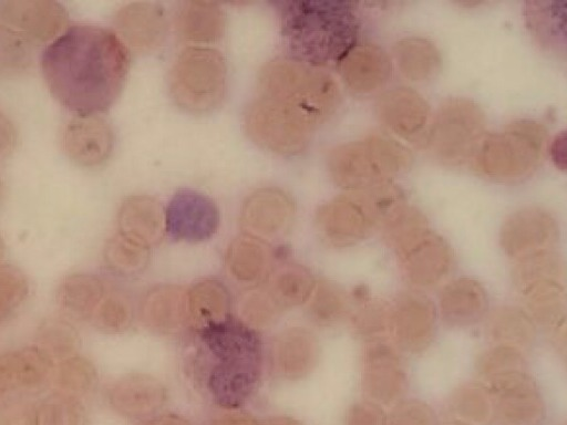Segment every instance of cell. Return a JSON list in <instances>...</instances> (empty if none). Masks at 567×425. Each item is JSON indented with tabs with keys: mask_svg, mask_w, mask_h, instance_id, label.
<instances>
[{
	"mask_svg": "<svg viewBox=\"0 0 567 425\" xmlns=\"http://www.w3.org/2000/svg\"><path fill=\"white\" fill-rule=\"evenodd\" d=\"M485 336L492 345H506L523 352L536 342L537 329L523 308L498 305L488 311L484 323Z\"/></svg>",
	"mask_w": 567,
	"mask_h": 425,
	"instance_id": "cell-31",
	"label": "cell"
},
{
	"mask_svg": "<svg viewBox=\"0 0 567 425\" xmlns=\"http://www.w3.org/2000/svg\"><path fill=\"white\" fill-rule=\"evenodd\" d=\"M390 308L379 301L368 302L354 314V329L370 343L380 341L389 332Z\"/></svg>",
	"mask_w": 567,
	"mask_h": 425,
	"instance_id": "cell-49",
	"label": "cell"
},
{
	"mask_svg": "<svg viewBox=\"0 0 567 425\" xmlns=\"http://www.w3.org/2000/svg\"><path fill=\"white\" fill-rule=\"evenodd\" d=\"M442 425H465V424H462V423H458V422H454V421H449L447 423H444Z\"/></svg>",
	"mask_w": 567,
	"mask_h": 425,
	"instance_id": "cell-58",
	"label": "cell"
},
{
	"mask_svg": "<svg viewBox=\"0 0 567 425\" xmlns=\"http://www.w3.org/2000/svg\"><path fill=\"white\" fill-rule=\"evenodd\" d=\"M54 365L52 357L39 345L24 346L0 357V392L28 393L50 383Z\"/></svg>",
	"mask_w": 567,
	"mask_h": 425,
	"instance_id": "cell-23",
	"label": "cell"
},
{
	"mask_svg": "<svg viewBox=\"0 0 567 425\" xmlns=\"http://www.w3.org/2000/svg\"><path fill=\"white\" fill-rule=\"evenodd\" d=\"M545 126L533 120H517L487 134L472 164L481 175L499 183H515L538 167L546 146Z\"/></svg>",
	"mask_w": 567,
	"mask_h": 425,
	"instance_id": "cell-7",
	"label": "cell"
},
{
	"mask_svg": "<svg viewBox=\"0 0 567 425\" xmlns=\"http://www.w3.org/2000/svg\"><path fill=\"white\" fill-rule=\"evenodd\" d=\"M68 13L55 1L6 0L0 3L2 53L9 62L22 63L31 49L41 45L65 28Z\"/></svg>",
	"mask_w": 567,
	"mask_h": 425,
	"instance_id": "cell-11",
	"label": "cell"
},
{
	"mask_svg": "<svg viewBox=\"0 0 567 425\" xmlns=\"http://www.w3.org/2000/svg\"><path fill=\"white\" fill-rule=\"evenodd\" d=\"M394 58L400 72L412 82L434 77L441 68V55L430 40L419 37L402 39L394 46Z\"/></svg>",
	"mask_w": 567,
	"mask_h": 425,
	"instance_id": "cell-38",
	"label": "cell"
},
{
	"mask_svg": "<svg viewBox=\"0 0 567 425\" xmlns=\"http://www.w3.org/2000/svg\"><path fill=\"white\" fill-rule=\"evenodd\" d=\"M0 425H39V403L10 401L1 408Z\"/></svg>",
	"mask_w": 567,
	"mask_h": 425,
	"instance_id": "cell-51",
	"label": "cell"
},
{
	"mask_svg": "<svg viewBox=\"0 0 567 425\" xmlns=\"http://www.w3.org/2000/svg\"><path fill=\"white\" fill-rule=\"evenodd\" d=\"M166 235L175 241L203 242L219 226V210L208 196L189 188L177 190L165 209Z\"/></svg>",
	"mask_w": 567,
	"mask_h": 425,
	"instance_id": "cell-15",
	"label": "cell"
},
{
	"mask_svg": "<svg viewBox=\"0 0 567 425\" xmlns=\"http://www.w3.org/2000/svg\"><path fill=\"white\" fill-rule=\"evenodd\" d=\"M386 425H437L433 410L417 400L398 404L388 416Z\"/></svg>",
	"mask_w": 567,
	"mask_h": 425,
	"instance_id": "cell-50",
	"label": "cell"
},
{
	"mask_svg": "<svg viewBox=\"0 0 567 425\" xmlns=\"http://www.w3.org/2000/svg\"><path fill=\"white\" fill-rule=\"evenodd\" d=\"M404 203L402 193L389 185L369 190L349 191L322 205L316 214L321 238L339 248L365 239L375 227Z\"/></svg>",
	"mask_w": 567,
	"mask_h": 425,
	"instance_id": "cell-5",
	"label": "cell"
},
{
	"mask_svg": "<svg viewBox=\"0 0 567 425\" xmlns=\"http://www.w3.org/2000/svg\"><path fill=\"white\" fill-rule=\"evenodd\" d=\"M96 382L93 364L83 356L70 355L56 365L50 380L54 393L78 397L86 394Z\"/></svg>",
	"mask_w": 567,
	"mask_h": 425,
	"instance_id": "cell-40",
	"label": "cell"
},
{
	"mask_svg": "<svg viewBox=\"0 0 567 425\" xmlns=\"http://www.w3.org/2000/svg\"><path fill=\"white\" fill-rule=\"evenodd\" d=\"M54 99L76 115L109 110L120 96L130 69L123 41L101 27L68 28L45 46L40 60Z\"/></svg>",
	"mask_w": 567,
	"mask_h": 425,
	"instance_id": "cell-1",
	"label": "cell"
},
{
	"mask_svg": "<svg viewBox=\"0 0 567 425\" xmlns=\"http://www.w3.org/2000/svg\"><path fill=\"white\" fill-rule=\"evenodd\" d=\"M268 424L269 425H302L297 419H293L291 417H286V416H278V417L270 418V419H268Z\"/></svg>",
	"mask_w": 567,
	"mask_h": 425,
	"instance_id": "cell-57",
	"label": "cell"
},
{
	"mask_svg": "<svg viewBox=\"0 0 567 425\" xmlns=\"http://www.w3.org/2000/svg\"><path fill=\"white\" fill-rule=\"evenodd\" d=\"M450 421L465 425H489L495 419V403L483 383L468 382L456 387L446 404Z\"/></svg>",
	"mask_w": 567,
	"mask_h": 425,
	"instance_id": "cell-34",
	"label": "cell"
},
{
	"mask_svg": "<svg viewBox=\"0 0 567 425\" xmlns=\"http://www.w3.org/2000/svg\"><path fill=\"white\" fill-rule=\"evenodd\" d=\"M168 90L175 104L193 114L217 108L227 90V65L221 53L212 48L188 46L174 61Z\"/></svg>",
	"mask_w": 567,
	"mask_h": 425,
	"instance_id": "cell-8",
	"label": "cell"
},
{
	"mask_svg": "<svg viewBox=\"0 0 567 425\" xmlns=\"http://www.w3.org/2000/svg\"><path fill=\"white\" fill-rule=\"evenodd\" d=\"M337 66L348 89L363 95L382 89L392 72L388 54L371 43L355 44Z\"/></svg>",
	"mask_w": 567,
	"mask_h": 425,
	"instance_id": "cell-27",
	"label": "cell"
},
{
	"mask_svg": "<svg viewBox=\"0 0 567 425\" xmlns=\"http://www.w3.org/2000/svg\"><path fill=\"white\" fill-rule=\"evenodd\" d=\"M377 115L389 131L400 137L412 139L424 133L430 107L416 91L400 86L380 95Z\"/></svg>",
	"mask_w": 567,
	"mask_h": 425,
	"instance_id": "cell-25",
	"label": "cell"
},
{
	"mask_svg": "<svg viewBox=\"0 0 567 425\" xmlns=\"http://www.w3.org/2000/svg\"><path fill=\"white\" fill-rule=\"evenodd\" d=\"M361 380L365 396L380 405L399 401L406 388V374L400 356L391 345L381 341L367 346Z\"/></svg>",
	"mask_w": 567,
	"mask_h": 425,
	"instance_id": "cell-18",
	"label": "cell"
},
{
	"mask_svg": "<svg viewBox=\"0 0 567 425\" xmlns=\"http://www.w3.org/2000/svg\"><path fill=\"white\" fill-rule=\"evenodd\" d=\"M107 288L104 281L91 273H72L58 289V303L70 317L91 320Z\"/></svg>",
	"mask_w": 567,
	"mask_h": 425,
	"instance_id": "cell-35",
	"label": "cell"
},
{
	"mask_svg": "<svg viewBox=\"0 0 567 425\" xmlns=\"http://www.w3.org/2000/svg\"><path fill=\"white\" fill-rule=\"evenodd\" d=\"M280 21L291 59L313 68L338 65L357 44L358 20L348 2L286 1Z\"/></svg>",
	"mask_w": 567,
	"mask_h": 425,
	"instance_id": "cell-3",
	"label": "cell"
},
{
	"mask_svg": "<svg viewBox=\"0 0 567 425\" xmlns=\"http://www.w3.org/2000/svg\"><path fill=\"white\" fill-rule=\"evenodd\" d=\"M412 155L403 145L382 135H370L333 148L328 157L332 180L349 191L389 185L408 169Z\"/></svg>",
	"mask_w": 567,
	"mask_h": 425,
	"instance_id": "cell-6",
	"label": "cell"
},
{
	"mask_svg": "<svg viewBox=\"0 0 567 425\" xmlns=\"http://www.w3.org/2000/svg\"><path fill=\"white\" fill-rule=\"evenodd\" d=\"M295 214V203L287 193L276 187H265L245 199L240 222L247 234L264 240L277 239L290 229Z\"/></svg>",
	"mask_w": 567,
	"mask_h": 425,
	"instance_id": "cell-17",
	"label": "cell"
},
{
	"mask_svg": "<svg viewBox=\"0 0 567 425\" xmlns=\"http://www.w3.org/2000/svg\"><path fill=\"white\" fill-rule=\"evenodd\" d=\"M196 330L208 395L221 408H240L260 381L262 345L257 331L233 315Z\"/></svg>",
	"mask_w": 567,
	"mask_h": 425,
	"instance_id": "cell-2",
	"label": "cell"
},
{
	"mask_svg": "<svg viewBox=\"0 0 567 425\" xmlns=\"http://www.w3.org/2000/svg\"><path fill=\"white\" fill-rule=\"evenodd\" d=\"M560 425H567V419L565 422H563Z\"/></svg>",
	"mask_w": 567,
	"mask_h": 425,
	"instance_id": "cell-59",
	"label": "cell"
},
{
	"mask_svg": "<svg viewBox=\"0 0 567 425\" xmlns=\"http://www.w3.org/2000/svg\"><path fill=\"white\" fill-rule=\"evenodd\" d=\"M318 360V340L305 328H287L277 333L270 343L269 365L277 379L301 380L315 370Z\"/></svg>",
	"mask_w": 567,
	"mask_h": 425,
	"instance_id": "cell-21",
	"label": "cell"
},
{
	"mask_svg": "<svg viewBox=\"0 0 567 425\" xmlns=\"http://www.w3.org/2000/svg\"><path fill=\"white\" fill-rule=\"evenodd\" d=\"M244 127L260 147L290 156L307 148L318 125L285 102L258 95L245 110Z\"/></svg>",
	"mask_w": 567,
	"mask_h": 425,
	"instance_id": "cell-10",
	"label": "cell"
},
{
	"mask_svg": "<svg viewBox=\"0 0 567 425\" xmlns=\"http://www.w3.org/2000/svg\"><path fill=\"white\" fill-rule=\"evenodd\" d=\"M190 323L196 329L230 317L231 298L226 286L216 279H203L188 290Z\"/></svg>",
	"mask_w": 567,
	"mask_h": 425,
	"instance_id": "cell-36",
	"label": "cell"
},
{
	"mask_svg": "<svg viewBox=\"0 0 567 425\" xmlns=\"http://www.w3.org/2000/svg\"><path fill=\"white\" fill-rule=\"evenodd\" d=\"M280 311L267 288H251L237 301L238 319L254 330L270 326Z\"/></svg>",
	"mask_w": 567,
	"mask_h": 425,
	"instance_id": "cell-45",
	"label": "cell"
},
{
	"mask_svg": "<svg viewBox=\"0 0 567 425\" xmlns=\"http://www.w3.org/2000/svg\"><path fill=\"white\" fill-rule=\"evenodd\" d=\"M133 315V304L127 294L120 289L110 288L90 321L103 332L120 333L131 326Z\"/></svg>",
	"mask_w": 567,
	"mask_h": 425,
	"instance_id": "cell-44",
	"label": "cell"
},
{
	"mask_svg": "<svg viewBox=\"0 0 567 425\" xmlns=\"http://www.w3.org/2000/svg\"><path fill=\"white\" fill-rule=\"evenodd\" d=\"M40 348L51 357L65 359L76 345V333L65 321L53 319L43 323L39 331Z\"/></svg>",
	"mask_w": 567,
	"mask_h": 425,
	"instance_id": "cell-48",
	"label": "cell"
},
{
	"mask_svg": "<svg viewBox=\"0 0 567 425\" xmlns=\"http://www.w3.org/2000/svg\"><path fill=\"white\" fill-rule=\"evenodd\" d=\"M549 154L554 165L564 172H567V129H564L553 139Z\"/></svg>",
	"mask_w": 567,
	"mask_h": 425,
	"instance_id": "cell-53",
	"label": "cell"
},
{
	"mask_svg": "<svg viewBox=\"0 0 567 425\" xmlns=\"http://www.w3.org/2000/svg\"><path fill=\"white\" fill-rule=\"evenodd\" d=\"M495 403L497 425H540L546 415L539 387L528 371L497 377L486 384Z\"/></svg>",
	"mask_w": 567,
	"mask_h": 425,
	"instance_id": "cell-14",
	"label": "cell"
},
{
	"mask_svg": "<svg viewBox=\"0 0 567 425\" xmlns=\"http://www.w3.org/2000/svg\"><path fill=\"white\" fill-rule=\"evenodd\" d=\"M226 27V17L218 3L185 1L175 15V30L182 41L213 43L218 41Z\"/></svg>",
	"mask_w": 567,
	"mask_h": 425,
	"instance_id": "cell-32",
	"label": "cell"
},
{
	"mask_svg": "<svg viewBox=\"0 0 567 425\" xmlns=\"http://www.w3.org/2000/svg\"><path fill=\"white\" fill-rule=\"evenodd\" d=\"M511 277L518 293L542 281H555L567 287V261L556 250L539 252L515 261Z\"/></svg>",
	"mask_w": 567,
	"mask_h": 425,
	"instance_id": "cell-39",
	"label": "cell"
},
{
	"mask_svg": "<svg viewBox=\"0 0 567 425\" xmlns=\"http://www.w3.org/2000/svg\"><path fill=\"white\" fill-rule=\"evenodd\" d=\"M142 425H192V423L177 414H162L146 419Z\"/></svg>",
	"mask_w": 567,
	"mask_h": 425,
	"instance_id": "cell-55",
	"label": "cell"
},
{
	"mask_svg": "<svg viewBox=\"0 0 567 425\" xmlns=\"http://www.w3.org/2000/svg\"><path fill=\"white\" fill-rule=\"evenodd\" d=\"M440 312L449 326L475 325L488 313L487 291L476 279L470 277L454 279L441 291Z\"/></svg>",
	"mask_w": 567,
	"mask_h": 425,
	"instance_id": "cell-28",
	"label": "cell"
},
{
	"mask_svg": "<svg viewBox=\"0 0 567 425\" xmlns=\"http://www.w3.org/2000/svg\"><path fill=\"white\" fill-rule=\"evenodd\" d=\"M555 346L567 370V321L556 330Z\"/></svg>",
	"mask_w": 567,
	"mask_h": 425,
	"instance_id": "cell-56",
	"label": "cell"
},
{
	"mask_svg": "<svg viewBox=\"0 0 567 425\" xmlns=\"http://www.w3.org/2000/svg\"><path fill=\"white\" fill-rule=\"evenodd\" d=\"M485 115L471 100L453 97L439 108L426 143L432 155L443 165L462 166L473 162L485 135Z\"/></svg>",
	"mask_w": 567,
	"mask_h": 425,
	"instance_id": "cell-9",
	"label": "cell"
},
{
	"mask_svg": "<svg viewBox=\"0 0 567 425\" xmlns=\"http://www.w3.org/2000/svg\"><path fill=\"white\" fill-rule=\"evenodd\" d=\"M566 288L555 281H542L519 292L522 308L536 326L557 330L567 321Z\"/></svg>",
	"mask_w": 567,
	"mask_h": 425,
	"instance_id": "cell-33",
	"label": "cell"
},
{
	"mask_svg": "<svg viewBox=\"0 0 567 425\" xmlns=\"http://www.w3.org/2000/svg\"><path fill=\"white\" fill-rule=\"evenodd\" d=\"M406 280L415 287L431 288L444 281L453 270L454 257L449 243L427 225L414 229L392 246Z\"/></svg>",
	"mask_w": 567,
	"mask_h": 425,
	"instance_id": "cell-12",
	"label": "cell"
},
{
	"mask_svg": "<svg viewBox=\"0 0 567 425\" xmlns=\"http://www.w3.org/2000/svg\"><path fill=\"white\" fill-rule=\"evenodd\" d=\"M105 396L110 407L121 416L146 421L165 405L167 391L150 374L131 373L112 382Z\"/></svg>",
	"mask_w": 567,
	"mask_h": 425,
	"instance_id": "cell-19",
	"label": "cell"
},
{
	"mask_svg": "<svg viewBox=\"0 0 567 425\" xmlns=\"http://www.w3.org/2000/svg\"><path fill=\"white\" fill-rule=\"evenodd\" d=\"M225 266L235 281L257 286L267 280L272 271L270 246L259 237L243 232L229 242Z\"/></svg>",
	"mask_w": 567,
	"mask_h": 425,
	"instance_id": "cell-30",
	"label": "cell"
},
{
	"mask_svg": "<svg viewBox=\"0 0 567 425\" xmlns=\"http://www.w3.org/2000/svg\"><path fill=\"white\" fill-rule=\"evenodd\" d=\"M114 27L124 42L137 53H150L161 46L167 34V20L162 6L133 2L120 9Z\"/></svg>",
	"mask_w": 567,
	"mask_h": 425,
	"instance_id": "cell-24",
	"label": "cell"
},
{
	"mask_svg": "<svg viewBox=\"0 0 567 425\" xmlns=\"http://www.w3.org/2000/svg\"><path fill=\"white\" fill-rule=\"evenodd\" d=\"M114 146L111 125L97 114L75 115L65 125L62 147L82 167H96L110 157Z\"/></svg>",
	"mask_w": 567,
	"mask_h": 425,
	"instance_id": "cell-20",
	"label": "cell"
},
{
	"mask_svg": "<svg viewBox=\"0 0 567 425\" xmlns=\"http://www.w3.org/2000/svg\"><path fill=\"white\" fill-rule=\"evenodd\" d=\"M317 282L305 267L286 263L274 269L266 287L277 305L290 309L306 303L311 299Z\"/></svg>",
	"mask_w": 567,
	"mask_h": 425,
	"instance_id": "cell-37",
	"label": "cell"
},
{
	"mask_svg": "<svg viewBox=\"0 0 567 425\" xmlns=\"http://www.w3.org/2000/svg\"><path fill=\"white\" fill-rule=\"evenodd\" d=\"M138 315L143 325L158 334H176L190 323L188 293L181 286L157 284L142 297Z\"/></svg>",
	"mask_w": 567,
	"mask_h": 425,
	"instance_id": "cell-22",
	"label": "cell"
},
{
	"mask_svg": "<svg viewBox=\"0 0 567 425\" xmlns=\"http://www.w3.org/2000/svg\"><path fill=\"white\" fill-rule=\"evenodd\" d=\"M29 283L25 276L16 267L2 265L0 268V315L6 320L27 299Z\"/></svg>",
	"mask_w": 567,
	"mask_h": 425,
	"instance_id": "cell-47",
	"label": "cell"
},
{
	"mask_svg": "<svg viewBox=\"0 0 567 425\" xmlns=\"http://www.w3.org/2000/svg\"><path fill=\"white\" fill-rule=\"evenodd\" d=\"M523 15L540 49L567 66V1H527Z\"/></svg>",
	"mask_w": 567,
	"mask_h": 425,
	"instance_id": "cell-26",
	"label": "cell"
},
{
	"mask_svg": "<svg viewBox=\"0 0 567 425\" xmlns=\"http://www.w3.org/2000/svg\"><path fill=\"white\" fill-rule=\"evenodd\" d=\"M388 415L380 404L362 401L351 405L344 425H386Z\"/></svg>",
	"mask_w": 567,
	"mask_h": 425,
	"instance_id": "cell-52",
	"label": "cell"
},
{
	"mask_svg": "<svg viewBox=\"0 0 567 425\" xmlns=\"http://www.w3.org/2000/svg\"><path fill=\"white\" fill-rule=\"evenodd\" d=\"M525 352L506 345H491L475 362L477 381L486 384L497 377L527 371Z\"/></svg>",
	"mask_w": 567,
	"mask_h": 425,
	"instance_id": "cell-43",
	"label": "cell"
},
{
	"mask_svg": "<svg viewBox=\"0 0 567 425\" xmlns=\"http://www.w3.org/2000/svg\"><path fill=\"white\" fill-rule=\"evenodd\" d=\"M258 95L298 108L318 126L334 113L340 103L338 84L330 74L291 58L275 59L261 68Z\"/></svg>",
	"mask_w": 567,
	"mask_h": 425,
	"instance_id": "cell-4",
	"label": "cell"
},
{
	"mask_svg": "<svg viewBox=\"0 0 567 425\" xmlns=\"http://www.w3.org/2000/svg\"><path fill=\"white\" fill-rule=\"evenodd\" d=\"M39 425H87V414L78 397L53 393L39 403Z\"/></svg>",
	"mask_w": 567,
	"mask_h": 425,
	"instance_id": "cell-46",
	"label": "cell"
},
{
	"mask_svg": "<svg viewBox=\"0 0 567 425\" xmlns=\"http://www.w3.org/2000/svg\"><path fill=\"white\" fill-rule=\"evenodd\" d=\"M210 425H269L268 421H259L251 415L230 411L213 419Z\"/></svg>",
	"mask_w": 567,
	"mask_h": 425,
	"instance_id": "cell-54",
	"label": "cell"
},
{
	"mask_svg": "<svg viewBox=\"0 0 567 425\" xmlns=\"http://www.w3.org/2000/svg\"><path fill=\"white\" fill-rule=\"evenodd\" d=\"M437 311L431 299L419 292L400 294L390 308L389 333L396 348L419 353L432 342Z\"/></svg>",
	"mask_w": 567,
	"mask_h": 425,
	"instance_id": "cell-16",
	"label": "cell"
},
{
	"mask_svg": "<svg viewBox=\"0 0 567 425\" xmlns=\"http://www.w3.org/2000/svg\"><path fill=\"white\" fill-rule=\"evenodd\" d=\"M117 224L118 232L150 249L166 235L165 209L146 195L127 197L120 207Z\"/></svg>",
	"mask_w": 567,
	"mask_h": 425,
	"instance_id": "cell-29",
	"label": "cell"
},
{
	"mask_svg": "<svg viewBox=\"0 0 567 425\" xmlns=\"http://www.w3.org/2000/svg\"><path fill=\"white\" fill-rule=\"evenodd\" d=\"M103 256L107 268L113 273L121 277H135L147 267L150 248L117 231L107 240Z\"/></svg>",
	"mask_w": 567,
	"mask_h": 425,
	"instance_id": "cell-41",
	"label": "cell"
},
{
	"mask_svg": "<svg viewBox=\"0 0 567 425\" xmlns=\"http://www.w3.org/2000/svg\"><path fill=\"white\" fill-rule=\"evenodd\" d=\"M350 314V299L336 283L321 281L310 299L308 315L319 326H333Z\"/></svg>",
	"mask_w": 567,
	"mask_h": 425,
	"instance_id": "cell-42",
	"label": "cell"
},
{
	"mask_svg": "<svg viewBox=\"0 0 567 425\" xmlns=\"http://www.w3.org/2000/svg\"><path fill=\"white\" fill-rule=\"evenodd\" d=\"M559 227L554 216L540 207H524L511 214L502 225L499 245L514 262L529 256L556 250Z\"/></svg>",
	"mask_w": 567,
	"mask_h": 425,
	"instance_id": "cell-13",
	"label": "cell"
}]
</instances>
